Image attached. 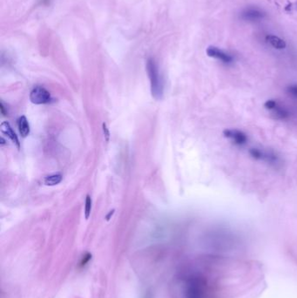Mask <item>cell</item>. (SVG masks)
I'll return each mask as SVG.
<instances>
[{
  "label": "cell",
  "instance_id": "obj_1",
  "mask_svg": "<svg viewBox=\"0 0 297 298\" xmlns=\"http://www.w3.org/2000/svg\"><path fill=\"white\" fill-rule=\"evenodd\" d=\"M147 71L148 77L150 80L152 96L157 100H160L163 98L164 85H163L162 77L160 75L159 68L157 66L156 62L153 58L147 59Z\"/></svg>",
  "mask_w": 297,
  "mask_h": 298
},
{
  "label": "cell",
  "instance_id": "obj_2",
  "mask_svg": "<svg viewBox=\"0 0 297 298\" xmlns=\"http://www.w3.org/2000/svg\"><path fill=\"white\" fill-rule=\"evenodd\" d=\"M30 100L35 105H44L51 102V94L44 87L38 86L34 87L30 93Z\"/></svg>",
  "mask_w": 297,
  "mask_h": 298
},
{
  "label": "cell",
  "instance_id": "obj_3",
  "mask_svg": "<svg viewBox=\"0 0 297 298\" xmlns=\"http://www.w3.org/2000/svg\"><path fill=\"white\" fill-rule=\"evenodd\" d=\"M206 52H207L208 57L219 59L225 64H231L233 61L232 55H230L229 53H227L221 49L218 48L216 46H213V45L208 46Z\"/></svg>",
  "mask_w": 297,
  "mask_h": 298
},
{
  "label": "cell",
  "instance_id": "obj_4",
  "mask_svg": "<svg viewBox=\"0 0 297 298\" xmlns=\"http://www.w3.org/2000/svg\"><path fill=\"white\" fill-rule=\"evenodd\" d=\"M265 16V13L258 8H247L241 14V18L243 20L249 21V22H255V21L263 20Z\"/></svg>",
  "mask_w": 297,
  "mask_h": 298
},
{
  "label": "cell",
  "instance_id": "obj_5",
  "mask_svg": "<svg viewBox=\"0 0 297 298\" xmlns=\"http://www.w3.org/2000/svg\"><path fill=\"white\" fill-rule=\"evenodd\" d=\"M223 135L226 138L230 139L236 145L242 146V145L246 144L248 141L247 135L242 131L236 130V129H226L224 130Z\"/></svg>",
  "mask_w": 297,
  "mask_h": 298
},
{
  "label": "cell",
  "instance_id": "obj_6",
  "mask_svg": "<svg viewBox=\"0 0 297 298\" xmlns=\"http://www.w3.org/2000/svg\"><path fill=\"white\" fill-rule=\"evenodd\" d=\"M0 128H1V132H2V134L7 135V137H8L11 141H13L14 144L16 145L17 148H19V147H20V143H19V138H18L16 134L13 131V129H12V127H11L9 123L7 122H4L3 123L1 124V126H0Z\"/></svg>",
  "mask_w": 297,
  "mask_h": 298
},
{
  "label": "cell",
  "instance_id": "obj_7",
  "mask_svg": "<svg viewBox=\"0 0 297 298\" xmlns=\"http://www.w3.org/2000/svg\"><path fill=\"white\" fill-rule=\"evenodd\" d=\"M266 41L269 43L274 48L277 49V50H283L287 46V44L283 39H281V38L275 35L266 36Z\"/></svg>",
  "mask_w": 297,
  "mask_h": 298
},
{
  "label": "cell",
  "instance_id": "obj_8",
  "mask_svg": "<svg viewBox=\"0 0 297 298\" xmlns=\"http://www.w3.org/2000/svg\"><path fill=\"white\" fill-rule=\"evenodd\" d=\"M18 128H19V134L23 138H26L30 134V126L26 119V116H21L18 120Z\"/></svg>",
  "mask_w": 297,
  "mask_h": 298
},
{
  "label": "cell",
  "instance_id": "obj_9",
  "mask_svg": "<svg viewBox=\"0 0 297 298\" xmlns=\"http://www.w3.org/2000/svg\"><path fill=\"white\" fill-rule=\"evenodd\" d=\"M274 113H275V117L277 119L285 120L287 119L289 117V112L287 109H285L283 106L277 104V106H275L274 109L272 110Z\"/></svg>",
  "mask_w": 297,
  "mask_h": 298
},
{
  "label": "cell",
  "instance_id": "obj_10",
  "mask_svg": "<svg viewBox=\"0 0 297 298\" xmlns=\"http://www.w3.org/2000/svg\"><path fill=\"white\" fill-rule=\"evenodd\" d=\"M263 160L268 162V163L272 164V165H276V164L279 163V158H278L277 155L274 153V152H272V151H269V152H264V154H263Z\"/></svg>",
  "mask_w": 297,
  "mask_h": 298
},
{
  "label": "cell",
  "instance_id": "obj_11",
  "mask_svg": "<svg viewBox=\"0 0 297 298\" xmlns=\"http://www.w3.org/2000/svg\"><path fill=\"white\" fill-rule=\"evenodd\" d=\"M61 181H62V175L61 174H52V175L45 177V184L47 186H55V185L61 183Z\"/></svg>",
  "mask_w": 297,
  "mask_h": 298
},
{
  "label": "cell",
  "instance_id": "obj_12",
  "mask_svg": "<svg viewBox=\"0 0 297 298\" xmlns=\"http://www.w3.org/2000/svg\"><path fill=\"white\" fill-rule=\"evenodd\" d=\"M92 203H93V202H92L91 196H86V205H85V217H86V220H88L90 215H91V212H92Z\"/></svg>",
  "mask_w": 297,
  "mask_h": 298
},
{
  "label": "cell",
  "instance_id": "obj_13",
  "mask_svg": "<svg viewBox=\"0 0 297 298\" xmlns=\"http://www.w3.org/2000/svg\"><path fill=\"white\" fill-rule=\"evenodd\" d=\"M249 154L255 158L256 160H263V154H264V151L260 150L258 148H251L249 150Z\"/></svg>",
  "mask_w": 297,
  "mask_h": 298
},
{
  "label": "cell",
  "instance_id": "obj_14",
  "mask_svg": "<svg viewBox=\"0 0 297 298\" xmlns=\"http://www.w3.org/2000/svg\"><path fill=\"white\" fill-rule=\"evenodd\" d=\"M277 101L275 99H268L265 103H264V106H265L266 109L273 110L275 108V106H277Z\"/></svg>",
  "mask_w": 297,
  "mask_h": 298
},
{
  "label": "cell",
  "instance_id": "obj_15",
  "mask_svg": "<svg viewBox=\"0 0 297 298\" xmlns=\"http://www.w3.org/2000/svg\"><path fill=\"white\" fill-rule=\"evenodd\" d=\"M287 92L291 96L297 99V85H291L287 87Z\"/></svg>",
  "mask_w": 297,
  "mask_h": 298
},
{
  "label": "cell",
  "instance_id": "obj_16",
  "mask_svg": "<svg viewBox=\"0 0 297 298\" xmlns=\"http://www.w3.org/2000/svg\"><path fill=\"white\" fill-rule=\"evenodd\" d=\"M91 258H92V255L89 253H86V255L84 256L82 260H81V262H80V267L86 266V264H87L90 260H91Z\"/></svg>",
  "mask_w": 297,
  "mask_h": 298
},
{
  "label": "cell",
  "instance_id": "obj_17",
  "mask_svg": "<svg viewBox=\"0 0 297 298\" xmlns=\"http://www.w3.org/2000/svg\"><path fill=\"white\" fill-rule=\"evenodd\" d=\"M103 133H104V136H105V140L106 142H108L109 139H110V132H109L108 128L105 124V122L102 124Z\"/></svg>",
  "mask_w": 297,
  "mask_h": 298
},
{
  "label": "cell",
  "instance_id": "obj_18",
  "mask_svg": "<svg viewBox=\"0 0 297 298\" xmlns=\"http://www.w3.org/2000/svg\"><path fill=\"white\" fill-rule=\"evenodd\" d=\"M114 209H112V211L109 212L108 215H106V217H105V219H106V221H109V220L111 219V217H112V215L114 214Z\"/></svg>",
  "mask_w": 297,
  "mask_h": 298
},
{
  "label": "cell",
  "instance_id": "obj_19",
  "mask_svg": "<svg viewBox=\"0 0 297 298\" xmlns=\"http://www.w3.org/2000/svg\"><path fill=\"white\" fill-rule=\"evenodd\" d=\"M288 7H289V6H288ZM292 8H294V9L297 11V1L295 3L291 4L290 7H289V10H291Z\"/></svg>",
  "mask_w": 297,
  "mask_h": 298
}]
</instances>
